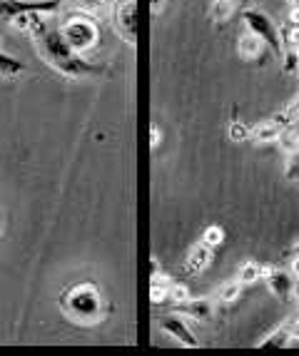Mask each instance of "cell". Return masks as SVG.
<instances>
[{
	"mask_svg": "<svg viewBox=\"0 0 299 356\" xmlns=\"http://www.w3.org/2000/svg\"><path fill=\"white\" fill-rule=\"evenodd\" d=\"M20 28H25L35 42L38 53H40L42 63L58 70L67 80H80V77H100L108 72V67L100 63H92L85 55L75 53L70 48V42L65 40L63 30H60V20L50 13H33L28 18L20 20Z\"/></svg>",
	"mask_w": 299,
	"mask_h": 356,
	"instance_id": "6da1fadb",
	"label": "cell"
},
{
	"mask_svg": "<svg viewBox=\"0 0 299 356\" xmlns=\"http://www.w3.org/2000/svg\"><path fill=\"white\" fill-rule=\"evenodd\" d=\"M58 304L63 316L72 324H78V327H95L108 316V304L102 299L100 286L90 280L67 286L60 294Z\"/></svg>",
	"mask_w": 299,
	"mask_h": 356,
	"instance_id": "7a4b0ae2",
	"label": "cell"
},
{
	"mask_svg": "<svg viewBox=\"0 0 299 356\" xmlns=\"http://www.w3.org/2000/svg\"><path fill=\"white\" fill-rule=\"evenodd\" d=\"M60 30H63L65 40L70 42V48L80 55L90 53V50H95L100 45V28L88 13L70 10L67 18L60 23Z\"/></svg>",
	"mask_w": 299,
	"mask_h": 356,
	"instance_id": "3957f363",
	"label": "cell"
},
{
	"mask_svg": "<svg viewBox=\"0 0 299 356\" xmlns=\"http://www.w3.org/2000/svg\"><path fill=\"white\" fill-rule=\"evenodd\" d=\"M242 23L247 30L257 33L264 40V45L269 48V53L275 55L277 60H282V50H284V40H282V30L277 28V23L269 18L267 13L259 8H245L242 10Z\"/></svg>",
	"mask_w": 299,
	"mask_h": 356,
	"instance_id": "277c9868",
	"label": "cell"
},
{
	"mask_svg": "<svg viewBox=\"0 0 299 356\" xmlns=\"http://www.w3.org/2000/svg\"><path fill=\"white\" fill-rule=\"evenodd\" d=\"M65 0H0V23H20L33 13L58 15Z\"/></svg>",
	"mask_w": 299,
	"mask_h": 356,
	"instance_id": "5b68a950",
	"label": "cell"
},
{
	"mask_svg": "<svg viewBox=\"0 0 299 356\" xmlns=\"http://www.w3.org/2000/svg\"><path fill=\"white\" fill-rule=\"evenodd\" d=\"M113 23L120 38L130 48H138V0H115Z\"/></svg>",
	"mask_w": 299,
	"mask_h": 356,
	"instance_id": "8992f818",
	"label": "cell"
},
{
	"mask_svg": "<svg viewBox=\"0 0 299 356\" xmlns=\"http://www.w3.org/2000/svg\"><path fill=\"white\" fill-rule=\"evenodd\" d=\"M160 329H162V334H168L170 339H175L179 346H187V349H202V341L195 337V332H192L190 324L182 319L179 312L162 314L160 316Z\"/></svg>",
	"mask_w": 299,
	"mask_h": 356,
	"instance_id": "52a82bcc",
	"label": "cell"
},
{
	"mask_svg": "<svg viewBox=\"0 0 299 356\" xmlns=\"http://www.w3.org/2000/svg\"><path fill=\"white\" fill-rule=\"evenodd\" d=\"M264 284L267 289L280 299L282 304H287L294 294V277L289 269H282V267H264Z\"/></svg>",
	"mask_w": 299,
	"mask_h": 356,
	"instance_id": "ba28073f",
	"label": "cell"
},
{
	"mask_svg": "<svg viewBox=\"0 0 299 356\" xmlns=\"http://www.w3.org/2000/svg\"><path fill=\"white\" fill-rule=\"evenodd\" d=\"M212 259H215V250H212L209 244H204L202 239H200V242L192 244L190 252H187V257H185V272L187 274H202L204 269L212 264Z\"/></svg>",
	"mask_w": 299,
	"mask_h": 356,
	"instance_id": "9c48e42d",
	"label": "cell"
},
{
	"mask_svg": "<svg viewBox=\"0 0 299 356\" xmlns=\"http://www.w3.org/2000/svg\"><path fill=\"white\" fill-rule=\"evenodd\" d=\"M284 135H287V130H284V125H280L275 118L262 120V122H257V125L250 127V143H254V145L280 143Z\"/></svg>",
	"mask_w": 299,
	"mask_h": 356,
	"instance_id": "30bf717a",
	"label": "cell"
},
{
	"mask_svg": "<svg viewBox=\"0 0 299 356\" xmlns=\"http://www.w3.org/2000/svg\"><path fill=\"white\" fill-rule=\"evenodd\" d=\"M264 50H267L264 40L257 35V33H252V30L245 28V33L237 38V55L245 60V63H254V60H259L264 55Z\"/></svg>",
	"mask_w": 299,
	"mask_h": 356,
	"instance_id": "8fae6325",
	"label": "cell"
},
{
	"mask_svg": "<svg viewBox=\"0 0 299 356\" xmlns=\"http://www.w3.org/2000/svg\"><path fill=\"white\" fill-rule=\"evenodd\" d=\"M179 314H187L190 319L200 321V324H207V321H212V316H215V304H212V299L207 297H197V299H187V302H182L177 307Z\"/></svg>",
	"mask_w": 299,
	"mask_h": 356,
	"instance_id": "7c38bea8",
	"label": "cell"
},
{
	"mask_svg": "<svg viewBox=\"0 0 299 356\" xmlns=\"http://www.w3.org/2000/svg\"><path fill=\"white\" fill-rule=\"evenodd\" d=\"M170 280L168 274L160 272V264L152 259V269H150V302L152 304H165L168 302V291H170Z\"/></svg>",
	"mask_w": 299,
	"mask_h": 356,
	"instance_id": "4fadbf2b",
	"label": "cell"
},
{
	"mask_svg": "<svg viewBox=\"0 0 299 356\" xmlns=\"http://www.w3.org/2000/svg\"><path fill=\"white\" fill-rule=\"evenodd\" d=\"M239 0H212V8H209V20L215 25H225L237 10Z\"/></svg>",
	"mask_w": 299,
	"mask_h": 356,
	"instance_id": "5bb4252c",
	"label": "cell"
},
{
	"mask_svg": "<svg viewBox=\"0 0 299 356\" xmlns=\"http://www.w3.org/2000/svg\"><path fill=\"white\" fill-rule=\"evenodd\" d=\"M25 72V63L18 60L15 55L6 53V50L0 48V77H8V80H15L18 75Z\"/></svg>",
	"mask_w": 299,
	"mask_h": 356,
	"instance_id": "9a60e30c",
	"label": "cell"
},
{
	"mask_svg": "<svg viewBox=\"0 0 299 356\" xmlns=\"http://www.w3.org/2000/svg\"><path fill=\"white\" fill-rule=\"evenodd\" d=\"M262 277H264V264H259V261H254V259H247L245 264L237 269V280L245 286L254 284V282H259Z\"/></svg>",
	"mask_w": 299,
	"mask_h": 356,
	"instance_id": "2e32d148",
	"label": "cell"
},
{
	"mask_svg": "<svg viewBox=\"0 0 299 356\" xmlns=\"http://www.w3.org/2000/svg\"><path fill=\"white\" fill-rule=\"evenodd\" d=\"M267 346H275V349H284V346H289L287 321H284V324H280V327L272 329V332H269L267 337H264L262 341L257 344V349H267Z\"/></svg>",
	"mask_w": 299,
	"mask_h": 356,
	"instance_id": "e0dca14e",
	"label": "cell"
},
{
	"mask_svg": "<svg viewBox=\"0 0 299 356\" xmlns=\"http://www.w3.org/2000/svg\"><path fill=\"white\" fill-rule=\"evenodd\" d=\"M242 289H245V284L234 277V280L225 282V284L217 289V302L225 304V307H232V304L239 299V294H242Z\"/></svg>",
	"mask_w": 299,
	"mask_h": 356,
	"instance_id": "ac0fdd59",
	"label": "cell"
},
{
	"mask_svg": "<svg viewBox=\"0 0 299 356\" xmlns=\"http://www.w3.org/2000/svg\"><path fill=\"white\" fill-rule=\"evenodd\" d=\"M272 118L280 122V125H284V130L289 132V127L297 125L299 122V95L294 97V100H289V105H284L277 115H272Z\"/></svg>",
	"mask_w": 299,
	"mask_h": 356,
	"instance_id": "d6986e66",
	"label": "cell"
},
{
	"mask_svg": "<svg viewBox=\"0 0 299 356\" xmlns=\"http://www.w3.org/2000/svg\"><path fill=\"white\" fill-rule=\"evenodd\" d=\"M65 6L70 8V10L88 13V15H97V13H102L105 8L110 6V0H65Z\"/></svg>",
	"mask_w": 299,
	"mask_h": 356,
	"instance_id": "ffe728a7",
	"label": "cell"
},
{
	"mask_svg": "<svg viewBox=\"0 0 299 356\" xmlns=\"http://www.w3.org/2000/svg\"><path fill=\"white\" fill-rule=\"evenodd\" d=\"M287 179H299V137H292V143H289Z\"/></svg>",
	"mask_w": 299,
	"mask_h": 356,
	"instance_id": "44dd1931",
	"label": "cell"
},
{
	"mask_svg": "<svg viewBox=\"0 0 299 356\" xmlns=\"http://www.w3.org/2000/svg\"><path fill=\"white\" fill-rule=\"evenodd\" d=\"M202 239L204 244H209L212 250L215 247H220L222 242H225V227H220V225H209V227H204V232H202Z\"/></svg>",
	"mask_w": 299,
	"mask_h": 356,
	"instance_id": "7402d4cb",
	"label": "cell"
},
{
	"mask_svg": "<svg viewBox=\"0 0 299 356\" xmlns=\"http://www.w3.org/2000/svg\"><path fill=\"white\" fill-rule=\"evenodd\" d=\"M190 299V286L182 284V282H172L170 284V291H168V302L175 304V307H179L182 302H187Z\"/></svg>",
	"mask_w": 299,
	"mask_h": 356,
	"instance_id": "603a6c76",
	"label": "cell"
},
{
	"mask_svg": "<svg viewBox=\"0 0 299 356\" xmlns=\"http://www.w3.org/2000/svg\"><path fill=\"white\" fill-rule=\"evenodd\" d=\"M227 135H229L232 143H247V140H250V127H247L242 120H232V122H229Z\"/></svg>",
	"mask_w": 299,
	"mask_h": 356,
	"instance_id": "cb8c5ba5",
	"label": "cell"
},
{
	"mask_svg": "<svg viewBox=\"0 0 299 356\" xmlns=\"http://www.w3.org/2000/svg\"><path fill=\"white\" fill-rule=\"evenodd\" d=\"M162 143V130L157 122H150V149H157Z\"/></svg>",
	"mask_w": 299,
	"mask_h": 356,
	"instance_id": "d4e9b609",
	"label": "cell"
},
{
	"mask_svg": "<svg viewBox=\"0 0 299 356\" xmlns=\"http://www.w3.org/2000/svg\"><path fill=\"white\" fill-rule=\"evenodd\" d=\"M287 332H289V341H299V316L294 321H287Z\"/></svg>",
	"mask_w": 299,
	"mask_h": 356,
	"instance_id": "484cf974",
	"label": "cell"
},
{
	"mask_svg": "<svg viewBox=\"0 0 299 356\" xmlns=\"http://www.w3.org/2000/svg\"><path fill=\"white\" fill-rule=\"evenodd\" d=\"M165 6H168V0H150V13H152V15H160V13L165 10Z\"/></svg>",
	"mask_w": 299,
	"mask_h": 356,
	"instance_id": "4316f807",
	"label": "cell"
},
{
	"mask_svg": "<svg viewBox=\"0 0 299 356\" xmlns=\"http://www.w3.org/2000/svg\"><path fill=\"white\" fill-rule=\"evenodd\" d=\"M289 25H294V28H299V6H289Z\"/></svg>",
	"mask_w": 299,
	"mask_h": 356,
	"instance_id": "83f0119b",
	"label": "cell"
},
{
	"mask_svg": "<svg viewBox=\"0 0 299 356\" xmlns=\"http://www.w3.org/2000/svg\"><path fill=\"white\" fill-rule=\"evenodd\" d=\"M289 272H292L294 280H299V254H292V261H289Z\"/></svg>",
	"mask_w": 299,
	"mask_h": 356,
	"instance_id": "f1b7e54d",
	"label": "cell"
},
{
	"mask_svg": "<svg viewBox=\"0 0 299 356\" xmlns=\"http://www.w3.org/2000/svg\"><path fill=\"white\" fill-rule=\"evenodd\" d=\"M292 254H299V239L294 242V247H292Z\"/></svg>",
	"mask_w": 299,
	"mask_h": 356,
	"instance_id": "f546056e",
	"label": "cell"
},
{
	"mask_svg": "<svg viewBox=\"0 0 299 356\" xmlns=\"http://www.w3.org/2000/svg\"><path fill=\"white\" fill-rule=\"evenodd\" d=\"M289 6H299V0H287Z\"/></svg>",
	"mask_w": 299,
	"mask_h": 356,
	"instance_id": "4dcf8cb0",
	"label": "cell"
}]
</instances>
